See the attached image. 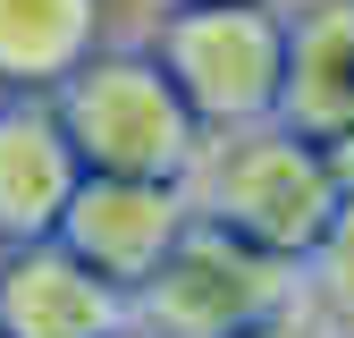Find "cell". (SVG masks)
Segmentation results:
<instances>
[{"mask_svg":"<svg viewBox=\"0 0 354 338\" xmlns=\"http://www.w3.org/2000/svg\"><path fill=\"white\" fill-rule=\"evenodd\" d=\"M346 195V161L321 152L304 127H287L279 110L270 118H236V127H203V144L186 161V203L194 220L228 229L261 254L295 263L313 229L329 220V203Z\"/></svg>","mask_w":354,"mask_h":338,"instance_id":"cell-1","label":"cell"},{"mask_svg":"<svg viewBox=\"0 0 354 338\" xmlns=\"http://www.w3.org/2000/svg\"><path fill=\"white\" fill-rule=\"evenodd\" d=\"M59 136L76 169H118V178H186V161L203 144L194 110L177 102V84L144 42H102L51 84Z\"/></svg>","mask_w":354,"mask_h":338,"instance_id":"cell-2","label":"cell"},{"mask_svg":"<svg viewBox=\"0 0 354 338\" xmlns=\"http://www.w3.org/2000/svg\"><path fill=\"white\" fill-rule=\"evenodd\" d=\"M144 51L194 110V127L270 118L287 68V0H160L144 17Z\"/></svg>","mask_w":354,"mask_h":338,"instance_id":"cell-3","label":"cell"},{"mask_svg":"<svg viewBox=\"0 0 354 338\" xmlns=\"http://www.w3.org/2000/svg\"><path fill=\"white\" fill-rule=\"evenodd\" d=\"M279 305H295V263H279V254H261L211 220H186L177 245L136 279L127 321L144 338H228Z\"/></svg>","mask_w":354,"mask_h":338,"instance_id":"cell-4","label":"cell"},{"mask_svg":"<svg viewBox=\"0 0 354 338\" xmlns=\"http://www.w3.org/2000/svg\"><path fill=\"white\" fill-rule=\"evenodd\" d=\"M194 220L186 178H118V169H76V186L59 203V245L84 271H102L110 287L136 296V279L177 245V229Z\"/></svg>","mask_w":354,"mask_h":338,"instance_id":"cell-5","label":"cell"},{"mask_svg":"<svg viewBox=\"0 0 354 338\" xmlns=\"http://www.w3.org/2000/svg\"><path fill=\"white\" fill-rule=\"evenodd\" d=\"M127 321V287L84 271L59 237L0 245V338H110Z\"/></svg>","mask_w":354,"mask_h":338,"instance_id":"cell-6","label":"cell"},{"mask_svg":"<svg viewBox=\"0 0 354 338\" xmlns=\"http://www.w3.org/2000/svg\"><path fill=\"white\" fill-rule=\"evenodd\" d=\"M279 118L321 152L354 161V0H287V68Z\"/></svg>","mask_w":354,"mask_h":338,"instance_id":"cell-7","label":"cell"},{"mask_svg":"<svg viewBox=\"0 0 354 338\" xmlns=\"http://www.w3.org/2000/svg\"><path fill=\"white\" fill-rule=\"evenodd\" d=\"M76 186V152L59 136L51 94H0V245L51 237Z\"/></svg>","mask_w":354,"mask_h":338,"instance_id":"cell-8","label":"cell"},{"mask_svg":"<svg viewBox=\"0 0 354 338\" xmlns=\"http://www.w3.org/2000/svg\"><path fill=\"white\" fill-rule=\"evenodd\" d=\"M102 42L110 0H0V94H51Z\"/></svg>","mask_w":354,"mask_h":338,"instance_id":"cell-9","label":"cell"},{"mask_svg":"<svg viewBox=\"0 0 354 338\" xmlns=\"http://www.w3.org/2000/svg\"><path fill=\"white\" fill-rule=\"evenodd\" d=\"M295 305L329 338H354V178L329 203V220L313 229V245L295 254Z\"/></svg>","mask_w":354,"mask_h":338,"instance_id":"cell-10","label":"cell"},{"mask_svg":"<svg viewBox=\"0 0 354 338\" xmlns=\"http://www.w3.org/2000/svg\"><path fill=\"white\" fill-rule=\"evenodd\" d=\"M228 338H329L304 305H279V313H261V321H245V330H228Z\"/></svg>","mask_w":354,"mask_h":338,"instance_id":"cell-11","label":"cell"},{"mask_svg":"<svg viewBox=\"0 0 354 338\" xmlns=\"http://www.w3.org/2000/svg\"><path fill=\"white\" fill-rule=\"evenodd\" d=\"M110 338H144V330H136V321H118V330H110Z\"/></svg>","mask_w":354,"mask_h":338,"instance_id":"cell-12","label":"cell"},{"mask_svg":"<svg viewBox=\"0 0 354 338\" xmlns=\"http://www.w3.org/2000/svg\"><path fill=\"white\" fill-rule=\"evenodd\" d=\"M346 178H354V161H346Z\"/></svg>","mask_w":354,"mask_h":338,"instance_id":"cell-13","label":"cell"}]
</instances>
